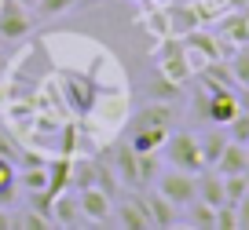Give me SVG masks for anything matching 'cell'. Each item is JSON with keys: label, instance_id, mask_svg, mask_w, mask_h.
Here are the masks:
<instances>
[{"label": "cell", "instance_id": "21", "mask_svg": "<svg viewBox=\"0 0 249 230\" xmlns=\"http://www.w3.org/2000/svg\"><path fill=\"white\" fill-rule=\"evenodd\" d=\"M224 37L231 40L234 48L249 44V15H234V18H227V22H224Z\"/></svg>", "mask_w": 249, "mask_h": 230}, {"label": "cell", "instance_id": "32", "mask_svg": "<svg viewBox=\"0 0 249 230\" xmlns=\"http://www.w3.org/2000/svg\"><path fill=\"white\" fill-rule=\"evenodd\" d=\"M242 146H246V153H249V139H246V143H242Z\"/></svg>", "mask_w": 249, "mask_h": 230}, {"label": "cell", "instance_id": "27", "mask_svg": "<svg viewBox=\"0 0 249 230\" xmlns=\"http://www.w3.org/2000/svg\"><path fill=\"white\" fill-rule=\"evenodd\" d=\"M0 157H8L11 164H15V157H18V146L8 139V131H4V128H0Z\"/></svg>", "mask_w": 249, "mask_h": 230}, {"label": "cell", "instance_id": "29", "mask_svg": "<svg viewBox=\"0 0 249 230\" xmlns=\"http://www.w3.org/2000/svg\"><path fill=\"white\" fill-rule=\"evenodd\" d=\"M0 230H15V215H11L4 205H0Z\"/></svg>", "mask_w": 249, "mask_h": 230}, {"label": "cell", "instance_id": "11", "mask_svg": "<svg viewBox=\"0 0 249 230\" xmlns=\"http://www.w3.org/2000/svg\"><path fill=\"white\" fill-rule=\"evenodd\" d=\"M143 194V190H140ZM143 205H147V215H150V227H176L179 223V208L172 205V201H165L158 190H150V194H143Z\"/></svg>", "mask_w": 249, "mask_h": 230}, {"label": "cell", "instance_id": "26", "mask_svg": "<svg viewBox=\"0 0 249 230\" xmlns=\"http://www.w3.org/2000/svg\"><path fill=\"white\" fill-rule=\"evenodd\" d=\"M216 230H238V208L234 205H220L216 208Z\"/></svg>", "mask_w": 249, "mask_h": 230}, {"label": "cell", "instance_id": "3", "mask_svg": "<svg viewBox=\"0 0 249 230\" xmlns=\"http://www.w3.org/2000/svg\"><path fill=\"white\" fill-rule=\"evenodd\" d=\"M154 59H158V73L165 77V81H172V84H183L187 77H191V59H187V51H183V40H172V37H165V44L154 51Z\"/></svg>", "mask_w": 249, "mask_h": 230}, {"label": "cell", "instance_id": "13", "mask_svg": "<svg viewBox=\"0 0 249 230\" xmlns=\"http://www.w3.org/2000/svg\"><path fill=\"white\" fill-rule=\"evenodd\" d=\"M198 201H205V205H213V208H220V205H227L224 201V176H220L216 168L213 172H198Z\"/></svg>", "mask_w": 249, "mask_h": 230}, {"label": "cell", "instance_id": "28", "mask_svg": "<svg viewBox=\"0 0 249 230\" xmlns=\"http://www.w3.org/2000/svg\"><path fill=\"white\" fill-rule=\"evenodd\" d=\"M234 208H238V227H249V190H246V197H242Z\"/></svg>", "mask_w": 249, "mask_h": 230}, {"label": "cell", "instance_id": "20", "mask_svg": "<svg viewBox=\"0 0 249 230\" xmlns=\"http://www.w3.org/2000/svg\"><path fill=\"white\" fill-rule=\"evenodd\" d=\"M249 190V172H238V176H224V201L227 205H238Z\"/></svg>", "mask_w": 249, "mask_h": 230}, {"label": "cell", "instance_id": "14", "mask_svg": "<svg viewBox=\"0 0 249 230\" xmlns=\"http://www.w3.org/2000/svg\"><path fill=\"white\" fill-rule=\"evenodd\" d=\"M227 146V131L220 128V124H209L205 128V135H198V150H202V161H205V168H213L216 164V157H220V150Z\"/></svg>", "mask_w": 249, "mask_h": 230}, {"label": "cell", "instance_id": "18", "mask_svg": "<svg viewBox=\"0 0 249 230\" xmlns=\"http://www.w3.org/2000/svg\"><path fill=\"white\" fill-rule=\"evenodd\" d=\"M140 22L147 26L150 33H154L158 40H165V37H172V30H169V15H165V8H147L140 15Z\"/></svg>", "mask_w": 249, "mask_h": 230}, {"label": "cell", "instance_id": "24", "mask_svg": "<svg viewBox=\"0 0 249 230\" xmlns=\"http://www.w3.org/2000/svg\"><path fill=\"white\" fill-rule=\"evenodd\" d=\"M227 128V139H234V143H246L249 139V110H238V114L231 117V121L224 124Z\"/></svg>", "mask_w": 249, "mask_h": 230}, {"label": "cell", "instance_id": "17", "mask_svg": "<svg viewBox=\"0 0 249 230\" xmlns=\"http://www.w3.org/2000/svg\"><path fill=\"white\" fill-rule=\"evenodd\" d=\"M187 227H195V230H216V208L195 197L191 205H187Z\"/></svg>", "mask_w": 249, "mask_h": 230}, {"label": "cell", "instance_id": "2", "mask_svg": "<svg viewBox=\"0 0 249 230\" xmlns=\"http://www.w3.org/2000/svg\"><path fill=\"white\" fill-rule=\"evenodd\" d=\"M154 190L161 194L165 201H172L176 208H187L191 201L198 197V176L179 172V168H161L158 179H154Z\"/></svg>", "mask_w": 249, "mask_h": 230}, {"label": "cell", "instance_id": "23", "mask_svg": "<svg viewBox=\"0 0 249 230\" xmlns=\"http://www.w3.org/2000/svg\"><path fill=\"white\" fill-rule=\"evenodd\" d=\"M73 4H77V0H37L33 11H37L40 18H59V15H66Z\"/></svg>", "mask_w": 249, "mask_h": 230}, {"label": "cell", "instance_id": "10", "mask_svg": "<svg viewBox=\"0 0 249 230\" xmlns=\"http://www.w3.org/2000/svg\"><path fill=\"white\" fill-rule=\"evenodd\" d=\"M172 121H176V110H172V102L158 99V102L143 106L140 114L132 117V131H136V128H172Z\"/></svg>", "mask_w": 249, "mask_h": 230}, {"label": "cell", "instance_id": "30", "mask_svg": "<svg viewBox=\"0 0 249 230\" xmlns=\"http://www.w3.org/2000/svg\"><path fill=\"white\" fill-rule=\"evenodd\" d=\"M22 4H26V8H30V11H33V4H37V0H22Z\"/></svg>", "mask_w": 249, "mask_h": 230}, {"label": "cell", "instance_id": "15", "mask_svg": "<svg viewBox=\"0 0 249 230\" xmlns=\"http://www.w3.org/2000/svg\"><path fill=\"white\" fill-rule=\"evenodd\" d=\"M172 128H136L132 135H128V146H132L136 153H158L161 150V143L169 139Z\"/></svg>", "mask_w": 249, "mask_h": 230}, {"label": "cell", "instance_id": "22", "mask_svg": "<svg viewBox=\"0 0 249 230\" xmlns=\"http://www.w3.org/2000/svg\"><path fill=\"white\" fill-rule=\"evenodd\" d=\"M11 197H15V164L0 157V205H8Z\"/></svg>", "mask_w": 249, "mask_h": 230}, {"label": "cell", "instance_id": "4", "mask_svg": "<svg viewBox=\"0 0 249 230\" xmlns=\"http://www.w3.org/2000/svg\"><path fill=\"white\" fill-rule=\"evenodd\" d=\"M110 172L117 176L121 190H143L140 186V153L128 143H117L114 150H110Z\"/></svg>", "mask_w": 249, "mask_h": 230}, {"label": "cell", "instance_id": "16", "mask_svg": "<svg viewBox=\"0 0 249 230\" xmlns=\"http://www.w3.org/2000/svg\"><path fill=\"white\" fill-rule=\"evenodd\" d=\"M165 15H169V30L172 37H183V33L198 30V15L191 4H172V8H165Z\"/></svg>", "mask_w": 249, "mask_h": 230}, {"label": "cell", "instance_id": "1", "mask_svg": "<svg viewBox=\"0 0 249 230\" xmlns=\"http://www.w3.org/2000/svg\"><path fill=\"white\" fill-rule=\"evenodd\" d=\"M161 157L169 168L191 172V176H198L205 168L202 150H198V135H191V131H169V139L161 143Z\"/></svg>", "mask_w": 249, "mask_h": 230}, {"label": "cell", "instance_id": "8", "mask_svg": "<svg viewBox=\"0 0 249 230\" xmlns=\"http://www.w3.org/2000/svg\"><path fill=\"white\" fill-rule=\"evenodd\" d=\"M114 223L124 230H150V215H147V205H143V194L136 190V197L114 205Z\"/></svg>", "mask_w": 249, "mask_h": 230}, {"label": "cell", "instance_id": "33", "mask_svg": "<svg viewBox=\"0 0 249 230\" xmlns=\"http://www.w3.org/2000/svg\"><path fill=\"white\" fill-rule=\"evenodd\" d=\"M0 77H4V62H0Z\"/></svg>", "mask_w": 249, "mask_h": 230}, {"label": "cell", "instance_id": "5", "mask_svg": "<svg viewBox=\"0 0 249 230\" xmlns=\"http://www.w3.org/2000/svg\"><path fill=\"white\" fill-rule=\"evenodd\" d=\"M30 30H33V15L22 0H0V37L22 40Z\"/></svg>", "mask_w": 249, "mask_h": 230}, {"label": "cell", "instance_id": "6", "mask_svg": "<svg viewBox=\"0 0 249 230\" xmlns=\"http://www.w3.org/2000/svg\"><path fill=\"white\" fill-rule=\"evenodd\" d=\"M77 201H81V215H85V223H107L110 215H114V197L103 194L99 186H85V190H77Z\"/></svg>", "mask_w": 249, "mask_h": 230}, {"label": "cell", "instance_id": "12", "mask_svg": "<svg viewBox=\"0 0 249 230\" xmlns=\"http://www.w3.org/2000/svg\"><path fill=\"white\" fill-rule=\"evenodd\" d=\"M213 168L220 172V176H238V172H249V153L242 143H234V139H227V146L220 150L216 164Z\"/></svg>", "mask_w": 249, "mask_h": 230}, {"label": "cell", "instance_id": "31", "mask_svg": "<svg viewBox=\"0 0 249 230\" xmlns=\"http://www.w3.org/2000/svg\"><path fill=\"white\" fill-rule=\"evenodd\" d=\"M140 4H158V0H140Z\"/></svg>", "mask_w": 249, "mask_h": 230}, {"label": "cell", "instance_id": "19", "mask_svg": "<svg viewBox=\"0 0 249 230\" xmlns=\"http://www.w3.org/2000/svg\"><path fill=\"white\" fill-rule=\"evenodd\" d=\"M227 69H231V77H234V84H238V88H249V44H242L238 51L231 55Z\"/></svg>", "mask_w": 249, "mask_h": 230}, {"label": "cell", "instance_id": "25", "mask_svg": "<svg viewBox=\"0 0 249 230\" xmlns=\"http://www.w3.org/2000/svg\"><path fill=\"white\" fill-rule=\"evenodd\" d=\"M15 227L18 230H48L52 227V219H48V215H40V212H22V215H15Z\"/></svg>", "mask_w": 249, "mask_h": 230}, {"label": "cell", "instance_id": "7", "mask_svg": "<svg viewBox=\"0 0 249 230\" xmlns=\"http://www.w3.org/2000/svg\"><path fill=\"white\" fill-rule=\"evenodd\" d=\"M85 215H81V201H77V190H62L52 197V227H81Z\"/></svg>", "mask_w": 249, "mask_h": 230}, {"label": "cell", "instance_id": "9", "mask_svg": "<svg viewBox=\"0 0 249 230\" xmlns=\"http://www.w3.org/2000/svg\"><path fill=\"white\" fill-rule=\"evenodd\" d=\"M62 84H66V102H70V110H77V114H88V110L99 102V99H95V84L85 81V77L66 73V77H62Z\"/></svg>", "mask_w": 249, "mask_h": 230}]
</instances>
